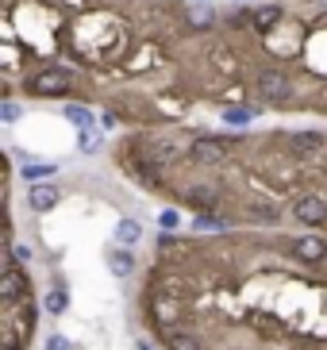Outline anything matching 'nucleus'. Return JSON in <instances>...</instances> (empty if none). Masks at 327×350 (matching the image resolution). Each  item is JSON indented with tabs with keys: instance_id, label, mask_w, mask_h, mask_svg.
I'll list each match as a JSON object with an SVG mask.
<instances>
[{
	"instance_id": "6ab92c4d",
	"label": "nucleus",
	"mask_w": 327,
	"mask_h": 350,
	"mask_svg": "<svg viewBox=\"0 0 327 350\" xmlns=\"http://www.w3.org/2000/svg\"><path fill=\"white\" fill-rule=\"evenodd\" d=\"M0 120L4 124H16L20 120V104H0Z\"/></svg>"
},
{
	"instance_id": "39448f33",
	"label": "nucleus",
	"mask_w": 327,
	"mask_h": 350,
	"mask_svg": "<svg viewBox=\"0 0 327 350\" xmlns=\"http://www.w3.org/2000/svg\"><path fill=\"white\" fill-rule=\"evenodd\" d=\"M189 158H193L196 165H215L220 158H224V143H215V139H193Z\"/></svg>"
},
{
	"instance_id": "9d476101",
	"label": "nucleus",
	"mask_w": 327,
	"mask_h": 350,
	"mask_svg": "<svg viewBox=\"0 0 327 350\" xmlns=\"http://www.w3.org/2000/svg\"><path fill=\"white\" fill-rule=\"evenodd\" d=\"M289 143H293V150H297V154H312V150H319V146H324V135H319V131H297Z\"/></svg>"
},
{
	"instance_id": "412c9836",
	"label": "nucleus",
	"mask_w": 327,
	"mask_h": 350,
	"mask_svg": "<svg viewBox=\"0 0 327 350\" xmlns=\"http://www.w3.org/2000/svg\"><path fill=\"white\" fill-rule=\"evenodd\" d=\"M250 212H254V216L262 219V224H274V219H277V212H274V208H266V204H254Z\"/></svg>"
},
{
	"instance_id": "7ed1b4c3",
	"label": "nucleus",
	"mask_w": 327,
	"mask_h": 350,
	"mask_svg": "<svg viewBox=\"0 0 327 350\" xmlns=\"http://www.w3.org/2000/svg\"><path fill=\"white\" fill-rule=\"evenodd\" d=\"M293 216L300 219V224L304 227H319L327 219V204H324V196H300L297 204H293Z\"/></svg>"
},
{
	"instance_id": "1a4fd4ad",
	"label": "nucleus",
	"mask_w": 327,
	"mask_h": 350,
	"mask_svg": "<svg viewBox=\"0 0 327 350\" xmlns=\"http://www.w3.org/2000/svg\"><path fill=\"white\" fill-rule=\"evenodd\" d=\"M108 269H112L116 278H127L135 269V258H131V250L127 247H120V250H108Z\"/></svg>"
},
{
	"instance_id": "5701e85b",
	"label": "nucleus",
	"mask_w": 327,
	"mask_h": 350,
	"mask_svg": "<svg viewBox=\"0 0 327 350\" xmlns=\"http://www.w3.org/2000/svg\"><path fill=\"white\" fill-rule=\"evenodd\" d=\"M151 150H154V154H162V162H174V146H170V143H154Z\"/></svg>"
},
{
	"instance_id": "aec40b11",
	"label": "nucleus",
	"mask_w": 327,
	"mask_h": 350,
	"mask_svg": "<svg viewBox=\"0 0 327 350\" xmlns=\"http://www.w3.org/2000/svg\"><path fill=\"white\" fill-rule=\"evenodd\" d=\"M158 224H162V227H166V231H174V227H177V224H181V216H177L174 208H166L162 216H158Z\"/></svg>"
},
{
	"instance_id": "ddd939ff",
	"label": "nucleus",
	"mask_w": 327,
	"mask_h": 350,
	"mask_svg": "<svg viewBox=\"0 0 327 350\" xmlns=\"http://www.w3.org/2000/svg\"><path fill=\"white\" fill-rule=\"evenodd\" d=\"M66 304H70L66 288H51V293H47V300H42V308L51 312V316H62V312H66Z\"/></svg>"
},
{
	"instance_id": "b1692460",
	"label": "nucleus",
	"mask_w": 327,
	"mask_h": 350,
	"mask_svg": "<svg viewBox=\"0 0 327 350\" xmlns=\"http://www.w3.org/2000/svg\"><path fill=\"white\" fill-rule=\"evenodd\" d=\"M212 227H224V224H220L215 216H200V219H196V231H212Z\"/></svg>"
},
{
	"instance_id": "423d86ee",
	"label": "nucleus",
	"mask_w": 327,
	"mask_h": 350,
	"mask_svg": "<svg viewBox=\"0 0 327 350\" xmlns=\"http://www.w3.org/2000/svg\"><path fill=\"white\" fill-rule=\"evenodd\" d=\"M27 204H31V212H51V208L58 204V189H54L51 181L31 185V189H27Z\"/></svg>"
},
{
	"instance_id": "0eeeda50",
	"label": "nucleus",
	"mask_w": 327,
	"mask_h": 350,
	"mask_svg": "<svg viewBox=\"0 0 327 350\" xmlns=\"http://www.w3.org/2000/svg\"><path fill=\"white\" fill-rule=\"evenodd\" d=\"M293 250H297V258H304V262H324L327 258V243L319 235H304L293 243Z\"/></svg>"
},
{
	"instance_id": "9b49d317",
	"label": "nucleus",
	"mask_w": 327,
	"mask_h": 350,
	"mask_svg": "<svg viewBox=\"0 0 327 350\" xmlns=\"http://www.w3.org/2000/svg\"><path fill=\"white\" fill-rule=\"evenodd\" d=\"M139 235H143V227L135 224V219H120V224H116V239H120L123 247H135Z\"/></svg>"
},
{
	"instance_id": "6e6552de",
	"label": "nucleus",
	"mask_w": 327,
	"mask_h": 350,
	"mask_svg": "<svg viewBox=\"0 0 327 350\" xmlns=\"http://www.w3.org/2000/svg\"><path fill=\"white\" fill-rule=\"evenodd\" d=\"M181 316V304L177 300H170V297H154V319L162 323V327H170L174 319Z\"/></svg>"
},
{
	"instance_id": "f03ea898",
	"label": "nucleus",
	"mask_w": 327,
	"mask_h": 350,
	"mask_svg": "<svg viewBox=\"0 0 327 350\" xmlns=\"http://www.w3.org/2000/svg\"><path fill=\"white\" fill-rule=\"evenodd\" d=\"M258 93L266 100H285V96H293V81H289L285 70H262L258 73Z\"/></svg>"
},
{
	"instance_id": "20e7f679",
	"label": "nucleus",
	"mask_w": 327,
	"mask_h": 350,
	"mask_svg": "<svg viewBox=\"0 0 327 350\" xmlns=\"http://www.w3.org/2000/svg\"><path fill=\"white\" fill-rule=\"evenodd\" d=\"M23 293H27V278H23L20 262H16V258H8V262H4V285H0V297L12 304V300H20Z\"/></svg>"
},
{
	"instance_id": "f8f14e48",
	"label": "nucleus",
	"mask_w": 327,
	"mask_h": 350,
	"mask_svg": "<svg viewBox=\"0 0 327 350\" xmlns=\"http://www.w3.org/2000/svg\"><path fill=\"white\" fill-rule=\"evenodd\" d=\"M277 20H281V4H266V8L254 12V27H258V31H270Z\"/></svg>"
},
{
	"instance_id": "dca6fc26",
	"label": "nucleus",
	"mask_w": 327,
	"mask_h": 350,
	"mask_svg": "<svg viewBox=\"0 0 327 350\" xmlns=\"http://www.w3.org/2000/svg\"><path fill=\"white\" fill-rule=\"evenodd\" d=\"M254 116H258V108H227L224 120H227V124H250Z\"/></svg>"
},
{
	"instance_id": "2eb2a0df",
	"label": "nucleus",
	"mask_w": 327,
	"mask_h": 350,
	"mask_svg": "<svg viewBox=\"0 0 327 350\" xmlns=\"http://www.w3.org/2000/svg\"><path fill=\"white\" fill-rule=\"evenodd\" d=\"M170 350H200V342L189 331H170Z\"/></svg>"
},
{
	"instance_id": "4be33fe9",
	"label": "nucleus",
	"mask_w": 327,
	"mask_h": 350,
	"mask_svg": "<svg viewBox=\"0 0 327 350\" xmlns=\"http://www.w3.org/2000/svg\"><path fill=\"white\" fill-rule=\"evenodd\" d=\"M47 350H73V342L66 339V335H51V342H47Z\"/></svg>"
},
{
	"instance_id": "4468645a",
	"label": "nucleus",
	"mask_w": 327,
	"mask_h": 350,
	"mask_svg": "<svg viewBox=\"0 0 327 350\" xmlns=\"http://www.w3.org/2000/svg\"><path fill=\"white\" fill-rule=\"evenodd\" d=\"M62 116H66V120H70V124L92 127V112H89V108H81V104H66V108H62Z\"/></svg>"
},
{
	"instance_id": "f257e3e1",
	"label": "nucleus",
	"mask_w": 327,
	"mask_h": 350,
	"mask_svg": "<svg viewBox=\"0 0 327 350\" xmlns=\"http://www.w3.org/2000/svg\"><path fill=\"white\" fill-rule=\"evenodd\" d=\"M73 73L66 70V66H51V70H39L27 77V93L35 96H62L66 89H70Z\"/></svg>"
},
{
	"instance_id": "393cba45",
	"label": "nucleus",
	"mask_w": 327,
	"mask_h": 350,
	"mask_svg": "<svg viewBox=\"0 0 327 350\" xmlns=\"http://www.w3.org/2000/svg\"><path fill=\"white\" fill-rule=\"evenodd\" d=\"M12 258H16V262H27V258H31V247H23V243H20V247H12Z\"/></svg>"
},
{
	"instance_id": "f3484780",
	"label": "nucleus",
	"mask_w": 327,
	"mask_h": 350,
	"mask_svg": "<svg viewBox=\"0 0 327 350\" xmlns=\"http://www.w3.org/2000/svg\"><path fill=\"white\" fill-rule=\"evenodd\" d=\"M81 150L89 154V150H101V135L92 131V127H81Z\"/></svg>"
},
{
	"instance_id": "a211bd4d",
	"label": "nucleus",
	"mask_w": 327,
	"mask_h": 350,
	"mask_svg": "<svg viewBox=\"0 0 327 350\" xmlns=\"http://www.w3.org/2000/svg\"><path fill=\"white\" fill-rule=\"evenodd\" d=\"M51 174H54V165H23L27 181H42V177H51Z\"/></svg>"
}]
</instances>
